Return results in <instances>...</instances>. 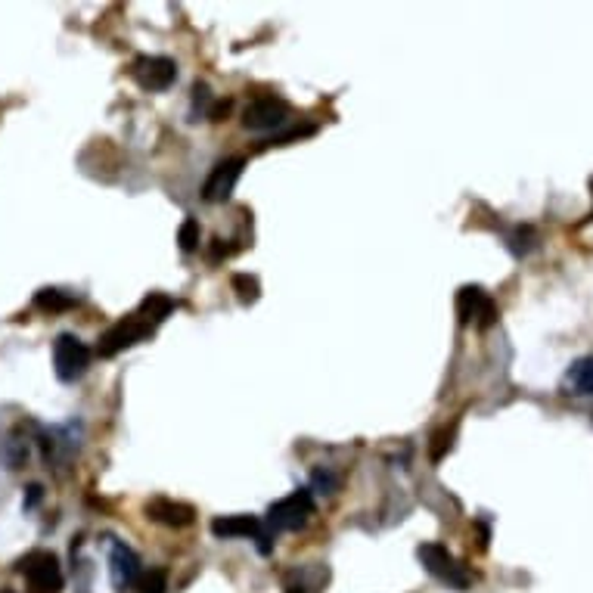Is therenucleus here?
Listing matches in <instances>:
<instances>
[{
	"mask_svg": "<svg viewBox=\"0 0 593 593\" xmlns=\"http://www.w3.org/2000/svg\"><path fill=\"white\" fill-rule=\"evenodd\" d=\"M416 556H420V563L426 565V572L432 578H438L441 584H447V588L454 590H466L469 588V572L466 565L457 563V556L454 553H447V547L441 544H422L420 550H416Z\"/></svg>",
	"mask_w": 593,
	"mask_h": 593,
	"instance_id": "obj_4",
	"label": "nucleus"
},
{
	"mask_svg": "<svg viewBox=\"0 0 593 593\" xmlns=\"http://www.w3.org/2000/svg\"><path fill=\"white\" fill-rule=\"evenodd\" d=\"M16 572L25 578L31 593H63V584H66L60 559L50 550H31L29 556L19 559Z\"/></svg>",
	"mask_w": 593,
	"mask_h": 593,
	"instance_id": "obj_1",
	"label": "nucleus"
},
{
	"mask_svg": "<svg viewBox=\"0 0 593 593\" xmlns=\"http://www.w3.org/2000/svg\"><path fill=\"white\" fill-rule=\"evenodd\" d=\"M0 593H13V590H0Z\"/></svg>",
	"mask_w": 593,
	"mask_h": 593,
	"instance_id": "obj_25",
	"label": "nucleus"
},
{
	"mask_svg": "<svg viewBox=\"0 0 593 593\" xmlns=\"http://www.w3.org/2000/svg\"><path fill=\"white\" fill-rule=\"evenodd\" d=\"M41 497H44V488L41 485H31L29 488V497H25V510H31V506H35Z\"/></svg>",
	"mask_w": 593,
	"mask_h": 593,
	"instance_id": "obj_21",
	"label": "nucleus"
},
{
	"mask_svg": "<svg viewBox=\"0 0 593 593\" xmlns=\"http://www.w3.org/2000/svg\"><path fill=\"white\" fill-rule=\"evenodd\" d=\"M565 380L578 395H593V357H581V361L572 363Z\"/></svg>",
	"mask_w": 593,
	"mask_h": 593,
	"instance_id": "obj_14",
	"label": "nucleus"
},
{
	"mask_svg": "<svg viewBox=\"0 0 593 593\" xmlns=\"http://www.w3.org/2000/svg\"><path fill=\"white\" fill-rule=\"evenodd\" d=\"M286 593H305V588H296V584H292V588H286Z\"/></svg>",
	"mask_w": 593,
	"mask_h": 593,
	"instance_id": "obj_23",
	"label": "nucleus"
},
{
	"mask_svg": "<svg viewBox=\"0 0 593 593\" xmlns=\"http://www.w3.org/2000/svg\"><path fill=\"white\" fill-rule=\"evenodd\" d=\"M457 317L460 323H475L479 330H488L497 321V305L481 286H463L457 296Z\"/></svg>",
	"mask_w": 593,
	"mask_h": 593,
	"instance_id": "obj_7",
	"label": "nucleus"
},
{
	"mask_svg": "<svg viewBox=\"0 0 593 593\" xmlns=\"http://www.w3.org/2000/svg\"><path fill=\"white\" fill-rule=\"evenodd\" d=\"M233 289H237V298L243 305H252L258 298V280L255 277H249V273H237V277H233Z\"/></svg>",
	"mask_w": 593,
	"mask_h": 593,
	"instance_id": "obj_17",
	"label": "nucleus"
},
{
	"mask_svg": "<svg viewBox=\"0 0 593 593\" xmlns=\"http://www.w3.org/2000/svg\"><path fill=\"white\" fill-rule=\"evenodd\" d=\"M146 516L153 522L165 525V528H187L193 525L196 519V510L190 504H178V500H168V497H155L146 504Z\"/></svg>",
	"mask_w": 593,
	"mask_h": 593,
	"instance_id": "obj_12",
	"label": "nucleus"
},
{
	"mask_svg": "<svg viewBox=\"0 0 593 593\" xmlns=\"http://www.w3.org/2000/svg\"><path fill=\"white\" fill-rule=\"evenodd\" d=\"M131 78L143 90H168L178 78V66L168 56H140L131 63Z\"/></svg>",
	"mask_w": 593,
	"mask_h": 593,
	"instance_id": "obj_9",
	"label": "nucleus"
},
{
	"mask_svg": "<svg viewBox=\"0 0 593 593\" xmlns=\"http://www.w3.org/2000/svg\"><path fill=\"white\" fill-rule=\"evenodd\" d=\"M314 485L323 488V494H332L338 488V481L332 479V475H327V472H314Z\"/></svg>",
	"mask_w": 593,
	"mask_h": 593,
	"instance_id": "obj_20",
	"label": "nucleus"
},
{
	"mask_svg": "<svg viewBox=\"0 0 593 593\" xmlns=\"http://www.w3.org/2000/svg\"><path fill=\"white\" fill-rule=\"evenodd\" d=\"M286 121H289V103H283L280 96L252 100L243 113L246 131H273V128H283Z\"/></svg>",
	"mask_w": 593,
	"mask_h": 593,
	"instance_id": "obj_8",
	"label": "nucleus"
},
{
	"mask_svg": "<svg viewBox=\"0 0 593 593\" xmlns=\"http://www.w3.org/2000/svg\"><path fill=\"white\" fill-rule=\"evenodd\" d=\"M212 534L218 540H233V538H255L258 540V550L271 553V531L264 528V522L258 516H218L212 519Z\"/></svg>",
	"mask_w": 593,
	"mask_h": 593,
	"instance_id": "obj_6",
	"label": "nucleus"
},
{
	"mask_svg": "<svg viewBox=\"0 0 593 593\" xmlns=\"http://www.w3.org/2000/svg\"><path fill=\"white\" fill-rule=\"evenodd\" d=\"M35 308L47 311V314H63V311L78 308V296H71L66 289H41L35 296Z\"/></svg>",
	"mask_w": 593,
	"mask_h": 593,
	"instance_id": "obj_13",
	"label": "nucleus"
},
{
	"mask_svg": "<svg viewBox=\"0 0 593 593\" xmlns=\"http://www.w3.org/2000/svg\"><path fill=\"white\" fill-rule=\"evenodd\" d=\"M171 311H174V302L168 296H162V292H149V296L143 298V305H140V314L146 317L153 327H159V323L165 321Z\"/></svg>",
	"mask_w": 593,
	"mask_h": 593,
	"instance_id": "obj_15",
	"label": "nucleus"
},
{
	"mask_svg": "<svg viewBox=\"0 0 593 593\" xmlns=\"http://www.w3.org/2000/svg\"><path fill=\"white\" fill-rule=\"evenodd\" d=\"M243 168H246V159H224L218 162V165L212 168V174H208L205 187H202V199L205 202H227L233 196V190H237L239 178H243Z\"/></svg>",
	"mask_w": 593,
	"mask_h": 593,
	"instance_id": "obj_10",
	"label": "nucleus"
},
{
	"mask_svg": "<svg viewBox=\"0 0 593 593\" xmlns=\"http://www.w3.org/2000/svg\"><path fill=\"white\" fill-rule=\"evenodd\" d=\"M311 516H314V494H311V488H298L289 497L271 504V510H267V525H271L273 531H298V528H305V522H308Z\"/></svg>",
	"mask_w": 593,
	"mask_h": 593,
	"instance_id": "obj_3",
	"label": "nucleus"
},
{
	"mask_svg": "<svg viewBox=\"0 0 593 593\" xmlns=\"http://www.w3.org/2000/svg\"><path fill=\"white\" fill-rule=\"evenodd\" d=\"M221 255L227 258V255H230V249H227V246L221 243V239H214V246H212V262H218Z\"/></svg>",
	"mask_w": 593,
	"mask_h": 593,
	"instance_id": "obj_22",
	"label": "nucleus"
},
{
	"mask_svg": "<svg viewBox=\"0 0 593 593\" xmlns=\"http://www.w3.org/2000/svg\"><path fill=\"white\" fill-rule=\"evenodd\" d=\"M178 243L184 252H196L199 249V221L196 218H187L178 230Z\"/></svg>",
	"mask_w": 593,
	"mask_h": 593,
	"instance_id": "obj_18",
	"label": "nucleus"
},
{
	"mask_svg": "<svg viewBox=\"0 0 593 593\" xmlns=\"http://www.w3.org/2000/svg\"><path fill=\"white\" fill-rule=\"evenodd\" d=\"M153 323L146 321V317L137 311V314H128L121 317V321H115L113 327L100 336V342H96V355L100 357H115L121 355L125 348H131V345L143 342L146 336H153Z\"/></svg>",
	"mask_w": 593,
	"mask_h": 593,
	"instance_id": "obj_2",
	"label": "nucleus"
},
{
	"mask_svg": "<svg viewBox=\"0 0 593 593\" xmlns=\"http://www.w3.org/2000/svg\"><path fill=\"white\" fill-rule=\"evenodd\" d=\"M451 445H454V426H451V429H441V432L435 435V438H432V447H429V457L438 463L447 451H451Z\"/></svg>",
	"mask_w": 593,
	"mask_h": 593,
	"instance_id": "obj_19",
	"label": "nucleus"
},
{
	"mask_svg": "<svg viewBox=\"0 0 593 593\" xmlns=\"http://www.w3.org/2000/svg\"><path fill=\"white\" fill-rule=\"evenodd\" d=\"M590 193H593V178H590Z\"/></svg>",
	"mask_w": 593,
	"mask_h": 593,
	"instance_id": "obj_24",
	"label": "nucleus"
},
{
	"mask_svg": "<svg viewBox=\"0 0 593 593\" xmlns=\"http://www.w3.org/2000/svg\"><path fill=\"white\" fill-rule=\"evenodd\" d=\"M109 572H113V584L119 590H128L131 584L140 581V559H137V553L131 550V547L119 544L115 540L113 550H109Z\"/></svg>",
	"mask_w": 593,
	"mask_h": 593,
	"instance_id": "obj_11",
	"label": "nucleus"
},
{
	"mask_svg": "<svg viewBox=\"0 0 593 593\" xmlns=\"http://www.w3.org/2000/svg\"><path fill=\"white\" fill-rule=\"evenodd\" d=\"M137 588H140V593H165L168 590V572L165 569L143 572L140 581H137Z\"/></svg>",
	"mask_w": 593,
	"mask_h": 593,
	"instance_id": "obj_16",
	"label": "nucleus"
},
{
	"mask_svg": "<svg viewBox=\"0 0 593 593\" xmlns=\"http://www.w3.org/2000/svg\"><path fill=\"white\" fill-rule=\"evenodd\" d=\"M90 367V348L81 342L78 336L71 332H63L56 336L54 342V370H56V380L60 382H75L88 373Z\"/></svg>",
	"mask_w": 593,
	"mask_h": 593,
	"instance_id": "obj_5",
	"label": "nucleus"
}]
</instances>
